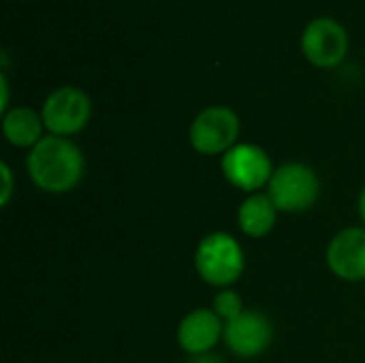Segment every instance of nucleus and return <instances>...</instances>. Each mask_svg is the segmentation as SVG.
<instances>
[{"label": "nucleus", "mask_w": 365, "mask_h": 363, "mask_svg": "<svg viewBox=\"0 0 365 363\" xmlns=\"http://www.w3.org/2000/svg\"><path fill=\"white\" fill-rule=\"evenodd\" d=\"M26 169L38 190L64 195L81 182L86 158L79 145L68 137L47 135L28 152Z\"/></svg>", "instance_id": "nucleus-1"}, {"label": "nucleus", "mask_w": 365, "mask_h": 363, "mask_svg": "<svg viewBox=\"0 0 365 363\" xmlns=\"http://www.w3.org/2000/svg\"><path fill=\"white\" fill-rule=\"evenodd\" d=\"M244 248L240 242L222 231L205 235L195 250V270L203 282L229 289L244 274Z\"/></svg>", "instance_id": "nucleus-2"}, {"label": "nucleus", "mask_w": 365, "mask_h": 363, "mask_svg": "<svg viewBox=\"0 0 365 363\" xmlns=\"http://www.w3.org/2000/svg\"><path fill=\"white\" fill-rule=\"evenodd\" d=\"M267 195L278 212L302 214L319 201L321 182L312 167L304 163H284L274 171L267 184Z\"/></svg>", "instance_id": "nucleus-3"}, {"label": "nucleus", "mask_w": 365, "mask_h": 363, "mask_svg": "<svg viewBox=\"0 0 365 363\" xmlns=\"http://www.w3.org/2000/svg\"><path fill=\"white\" fill-rule=\"evenodd\" d=\"M190 145L205 156L227 154L237 145L240 137V118L231 107L214 105L205 107L190 124L188 131Z\"/></svg>", "instance_id": "nucleus-4"}, {"label": "nucleus", "mask_w": 365, "mask_h": 363, "mask_svg": "<svg viewBox=\"0 0 365 363\" xmlns=\"http://www.w3.org/2000/svg\"><path fill=\"white\" fill-rule=\"evenodd\" d=\"M41 116L49 135L73 137L90 122L92 103L83 90L75 86H62L45 98Z\"/></svg>", "instance_id": "nucleus-5"}, {"label": "nucleus", "mask_w": 365, "mask_h": 363, "mask_svg": "<svg viewBox=\"0 0 365 363\" xmlns=\"http://www.w3.org/2000/svg\"><path fill=\"white\" fill-rule=\"evenodd\" d=\"M220 169H222L225 180L231 186H235L237 190H244L248 195L267 186L276 171L269 154L255 143L233 145L227 154H222Z\"/></svg>", "instance_id": "nucleus-6"}, {"label": "nucleus", "mask_w": 365, "mask_h": 363, "mask_svg": "<svg viewBox=\"0 0 365 363\" xmlns=\"http://www.w3.org/2000/svg\"><path fill=\"white\" fill-rule=\"evenodd\" d=\"M302 51L314 66H338L349 51V34L334 17H317L302 32Z\"/></svg>", "instance_id": "nucleus-7"}, {"label": "nucleus", "mask_w": 365, "mask_h": 363, "mask_svg": "<svg viewBox=\"0 0 365 363\" xmlns=\"http://www.w3.org/2000/svg\"><path fill=\"white\" fill-rule=\"evenodd\" d=\"M225 344L237 357L250 359L265 353L274 338L272 321L259 310H244L233 321L225 323Z\"/></svg>", "instance_id": "nucleus-8"}, {"label": "nucleus", "mask_w": 365, "mask_h": 363, "mask_svg": "<svg viewBox=\"0 0 365 363\" xmlns=\"http://www.w3.org/2000/svg\"><path fill=\"white\" fill-rule=\"evenodd\" d=\"M329 270L346 282L365 280V227H349L334 235L327 246Z\"/></svg>", "instance_id": "nucleus-9"}, {"label": "nucleus", "mask_w": 365, "mask_h": 363, "mask_svg": "<svg viewBox=\"0 0 365 363\" xmlns=\"http://www.w3.org/2000/svg\"><path fill=\"white\" fill-rule=\"evenodd\" d=\"M222 336H225L222 319L207 308H197L188 312L178 325V342L182 351H186L192 357L212 353Z\"/></svg>", "instance_id": "nucleus-10"}, {"label": "nucleus", "mask_w": 365, "mask_h": 363, "mask_svg": "<svg viewBox=\"0 0 365 363\" xmlns=\"http://www.w3.org/2000/svg\"><path fill=\"white\" fill-rule=\"evenodd\" d=\"M276 218H278V208L274 205L267 193L248 195L237 210V225L242 233L255 240L269 235L272 229L276 227Z\"/></svg>", "instance_id": "nucleus-11"}, {"label": "nucleus", "mask_w": 365, "mask_h": 363, "mask_svg": "<svg viewBox=\"0 0 365 363\" xmlns=\"http://www.w3.org/2000/svg\"><path fill=\"white\" fill-rule=\"evenodd\" d=\"M43 116L30 107H13L2 116V135L15 148H34L43 139Z\"/></svg>", "instance_id": "nucleus-12"}, {"label": "nucleus", "mask_w": 365, "mask_h": 363, "mask_svg": "<svg viewBox=\"0 0 365 363\" xmlns=\"http://www.w3.org/2000/svg\"><path fill=\"white\" fill-rule=\"evenodd\" d=\"M212 310L222 319V323H229L233 321L235 317H240L246 308H244V302L242 297L233 291V289H220L214 297V306Z\"/></svg>", "instance_id": "nucleus-13"}, {"label": "nucleus", "mask_w": 365, "mask_h": 363, "mask_svg": "<svg viewBox=\"0 0 365 363\" xmlns=\"http://www.w3.org/2000/svg\"><path fill=\"white\" fill-rule=\"evenodd\" d=\"M0 175H2V190H0V205L6 208L11 197H13V171L9 169L6 163L0 165Z\"/></svg>", "instance_id": "nucleus-14"}, {"label": "nucleus", "mask_w": 365, "mask_h": 363, "mask_svg": "<svg viewBox=\"0 0 365 363\" xmlns=\"http://www.w3.org/2000/svg\"><path fill=\"white\" fill-rule=\"evenodd\" d=\"M0 88H2V101H0V107H2V111H6V103H9V86H6V77H4V75L0 77Z\"/></svg>", "instance_id": "nucleus-15"}, {"label": "nucleus", "mask_w": 365, "mask_h": 363, "mask_svg": "<svg viewBox=\"0 0 365 363\" xmlns=\"http://www.w3.org/2000/svg\"><path fill=\"white\" fill-rule=\"evenodd\" d=\"M192 363H225L218 355H212V353H205V355H199V357H195V362Z\"/></svg>", "instance_id": "nucleus-16"}, {"label": "nucleus", "mask_w": 365, "mask_h": 363, "mask_svg": "<svg viewBox=\"0 0 365 363\" xmlns=\"http://www.w3.org/2000/svg\"><path fill=\"white\" fill-rule=\"evenodd\" d=\"M359 216H361V220H364L365 225V186L364 190H361V195H359Z\"/></svg>", "instance_id": "nucleus-17"}]
</instances>
